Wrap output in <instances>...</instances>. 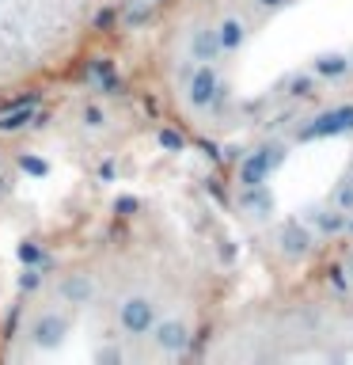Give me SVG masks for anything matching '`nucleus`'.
<instances>
[{
	"label": "nucleus",
	"mask_w": 353,
	"mask_h": 365,
	"mask_svg": "<svg viewBox=\"0 0 353 365\" xmlns=\"http://www.w3.org/2000/svg\"><path fill=\"white\" fill-rule=\"evenodd\" d=\"M285 160H289V145L285 141H266L258 148H251V153L239 160V187H258V182H270V175L278 171Z\"/></svg>",
	"instance_id": "obj_1"
},
{
	"label": "nucleus",
	"mask_w": 353,
	"mask_h": 365,
	"mask_svg": "<svg viewBox=\"0 0 353 365\" xmlns=\"http://www.w3.org/2000/svg\"><path fill=\"white\" fill-rule=\"evenodd\" d=\"M68 335V319L61 312H42L38 319L31 324V342L38 350H57Z\"/></svg>",
	"instance_id": "obj_7"
},
{
	"label": "nucleus",
	"mask_w": 353,
	"mask_h": 365,
	"mask_svg": "<svg viewBox=\"0 0 353 365\" xmlns=\"http://www.w3.org/2000/svg\"><path fill=\"white\" fill-rule=\"evenodd\" d=\"M304 221L312 225L319 236H342V232H349V213L338 210L334 202H330V205H319V210H307Z\"/></svg>",
	"instance_id": "obj_8"
},
{
	"label": "nucleus",
	"mask_w": 353,
	"mask_h": 365,
	"mask_svg": "<svg viewBox=\"0 0 353 365\" xmlns=\"http://www.w3.org/2000/svg\"><path fill=\"white\" fill-rule=\"evenodd\" d=\"M88 80L99 91H107V96H118V91H122V80H118V73H114L110 57H95V61L88 65Z\"/></svg>",
	"instance_id": "obj_13"
},
{
	"label": "nucleus",
	"mask_w": 353,
	"mask_h": 365,
	"mask_svg": "<svg viewBox=\"0 0 353 365\" xmlns=\"http://www.w3.org/2000/svg\"><path fill=\"white\" fill-rule=\"evenodd\" d=\"M353 68V57H346V53H338V50H330V53H319L315 61H312V73L319 76V80H342Z\"/></svg>",
	"instance_id": "obj_12"
},
{
	"label": "nucleus",
	"mask_w": 353,
	"mask_h": 365,
	"mask_svg": "<svg viewBox=\"0 0 353 365\" xmlns=\"http://www.w3.org/2000/svg\"><path fill=\"white\" fill-rule=\"evenodd\" d=\"M148 4H159V0H148Z\"/></svg>",
	"instance_id": "obj_32"
},
{
	"label": "nucleus",
	"mask_w": 353,
	"mask_h": 365,
	"mask_svg": "<svg viewBox=\"0 0 353 365\" xmlns=\"http://www.w3.org/2000/svg\"><path fill=\"white\" fill-rule=\"evenodd\" d=\"M118 327H122V335H133V339H141V335H152V327H156V304L148 301V297H125V301L118 304Z\"/></svg>",
	"instance_id": "obj_3"
},
{
	"label": "nucleus",
	"mask_w": 353,
	"mask_h": 365,
	"mask_svg": "<svg viewBox=\"0 0 353 365\" xmlns=\"http://www.w3.org/2000/svg\"><path fill=\"white\" fill-rule=\"evenodd\" d=\"M315 80H319L315 73H296L289 84H285V91H289L293 99H312L315 96Z\"/></svg>",
	"instance_id": "obj_18"
},
{
	"label": "nucleus",
	"mask_w": 353,
	"mask_h": 365,
	"mask_svg": "<svg viewBox=\"0 0 353 365\" xmlns=\"http://www.w3.org/2000/svg\"><path fill=\"white\" fill-rule=\"evenodd\" d=\"M34 122H38V110H34V107H8V110H0V133H23Z\"/></svg>",
	"instance_id": "obj_14"
},
{
	"label": "nucleus",
	"mask_w": 353,
	"mask_h": 365,
	"mask_svg": "<svg viewBox=\"0 0 353 365\" xmlns=\"http://www.w3.org/2000/svg\"><path fill=\"white\" fill-rule=\"evenodd\" d=\"M349 232H353V213H349Z\"/></svg>",
	"instance_id": "obj_30"
},
{
	"label": "nucleus",
	"mask_w": 353,
	"mask_h": 365,
	"mask_svg": "<svg viewBox=\"0 0 353 365\" xmlns=\"http://www.w3.org/2000/svg\"><path fill=\"white\" fill-rule=\"evenodd\" d=\"M216 255H221V262H232V259H236V244H232V240H221Z\"/></svg>",
	"instance_id": "obj_26"
},
{
	"label": "nucleus",
	"mask_w": 353,
	"mask_h": 365,
	"mask_svg": "<svg viewBox=\"0 0 353 365\" xmlns=\"http://www.w3.org/2000/svg\"><path fill=\"white\" fill-rule=\"evenodd\" d=\"M114 23H118V8H99L95 19H91V27L95 31H114Z\"/></svg>",
	"instance_id": "obj_23"
},
{
	"label": "nucleus",
	"mask_w": 353,
	"mask_h": 365,
	"mask_svg": "<svg viewBox=\"0 0 353 365\" xmlns=\"http://www.w3.org/2000/svg\"><path fill=\"white\" fill-rule=\"evenodd\" d=\"M148 19H152V11H148V8H130L122 23H125V27H144Z\"/></svg>",
	"instance_id": "obj_25"
},
{
	"label": "nucleus",
	"mask_w": 353,
	"mask_h": 365,
	"mask_svg": "<svg viewBox=\"0 0 353 365\" xmlns=\"http://www.w3.org/2000/svg\"><path fill=\"white\" fill-rule=\"evenodd\" d=\"M57 297L65 304H88L95 297V282H91V274H65L57 282Z\"/></svg>",
	"instance_id": "obj_10"
},
{
	"label": "nucleus",
	"mask_w": 353,
	"mask_h": 365,
	"mask_svg": "<svg viewBox=\"0 0 353 365\" xmlns=\"http://www.w3.org/2000/svg\"><path fill=\"white\" fill-rule=\"evenodd\" d=\"M19 171H23V175H31V179H46V175H50V160L23 153L19 156Z\"/></svg>",
	"instance_id": "obj_20"
},
{
	"label": "nucleus",
	"mask_w": 353,
	"mask_h": 365,
	"mask_svg": "<svg viewBox=\"0 0 353 365\" xmlns=\"http://www.w3.org/2000/svg\"><path fill=\"white\" fill-rule=\"evenodd\" d=\"M42 278H46L42 267H23V270H19V289H23V293L42 289Z\"/></svg>",
	"instance_id": "obj_22"
},
{
	"label": "nucleus",
	"mask_w": 353,
	"mask_h": 365,
	"mask_svg": "<svg viewBox=\"0 0 353 365\" xmlns=\"http://www.w3.org/2000/svg\"><path fill=\"white\" fill-rule=\"evenodd\" d=\"M239 213H247V217H255V221H270V213H273V194L266 182H258V187H243L239 190Z\"/></svg>",
	"instance_id": "obj_9"
},
{
	"label": "nucleus",
	"mask_w": 353,
	"mask_h": 365,
	"mask_svg": "<svg viewBox=\"0 0 353 365\" xmlns=\"http://www.w3.org/2000/svg\"><path fill=\"white\" fill-rule=\"evenodd\" d=\"M80 118H84V125H88V130H107V110H102L99 107V103H88V107L84 110H80Z\"/></svg>",
	"instance_id": "obj_21"
},
{
	"label": "nucleus",
	"mask_w": 353,
	"mask_h": 365,
	"mask_svg": "<svg viewBox=\"0 0 353 365\" xmlns=\"http://www.w3.org/2000/svg\"><path fill=\"white\" fill-rule=\"evenodd\" d=\"M315 244V228L304 221V217H289L281 228H278V247H281V255L296 262V259H304L307 251H312Z\"/></svg>",
	"instance_id": "obj_4"
},
{
	"label": "nucleus",
	"mask_w": 353,
	"mask_h": 365,
	"mask_svg": "<svg viewBox=\"0 0 353 365\" xmlns=\"http://www.w3.org/2000/svg\"><path fill=\"white\" fill-rule=\"evenodd\" d=\"M346 270H349V278H353V251H349V259H346Z\"/></svg>",
	"instance_id": "obj_29"
},
{
	"label": "nucleus",
	"mask_w": 353,
	"mask_h": 365,
	"mask_svg": "<svg viewBox=\"0 0 353 365\" xmlns=\"http://www.w3.org/2000/svg\"><path fill=\"white\" fill-rule=\"evenodd\" d=\"M190 53H194V61H213V57L221 53V42H216V27H213V31H205V27L194 31Z\"/></svg>",
	"instance_id": "obj_15"
},
{
	"label": "nucleus",
	"mask_w": 353,
	"mask_h": 365,
	"mask_svg": "<svg viewBox=\"0 0 353 365\" xmlns=\"http://www.w3.org/2000/svg\"><path fill=\"white\" fill-rule=\"evenodd\" d=\"M156 145L164 148V153H182V148H186V137H182L179 130H171V125H159V130H156Z\"/></svg>",
	"instance_id": "obj_19"
},
{
	"label": "nucleus",
	"mask_w": 353,
	"mask_h": 365,
	"mask_svg": "<svg viewBox=\"0 0 353 365\" xmlns=\"http://www.w3.org/2000/svg\"><path fill=\"white\" fill-rule=\"evenodd\" d=\"M16 255H19V262H23V267H42V270H50V267H53L50 251H46L42 244H34V240H23Z\"/></svg>",
	"instance_id": "obj_16"
},
{
	"label": "nucleus",
	"mask_w": 353,
	"mask_h": 365,
	"mask_svg": "<svg viewBox=\"0 0 353 365\" xmlns=\"http://www.w3.org/2000/svg\"><path fill=\"white\" fill-rule=\"evenodd\" d=\"M221 76H216V68L209 65V61H201L198 68L190 73V84H186V103L194 110H209L213 103H216V96H221Z\"/></svg>",
	"instance_id": "obj_5"
},
{
	"label": "nucleus",
	"mask_w": 353,
	"mask_h": 365,
	"mask_svg": "<svg viewBox=\"0 0 353 365\" xmlns=\"http://www.w3.org/2000/svg\"><path fill=\"white\" fill-rule=\"evenodd\" d=\"M216 42H221V53H236L247 42V23L239 16H224L216 23Z\"/></svg>",
	"instance_id": "obj_11"
},
{
	"label": "nucleus",
	"mask_w": 353,
	"mask_h": 365,
	"mask_svg": "<svg viewBox=\"0 0 353 365\" xmlns=\"http://www.w3.org/2000/svg\"><path fill=\"white\" fill-rule=\"evenodd\" d=\"M330 202L338 205V210H346L353 213V164L346 168V175H342V182L334 187V194H330Z\"/></svg>",
	"instance_id": "obj_17"
},
{
	"label": "nucleus",
	"mask_w": 353,
	"mask_h": 365,
	"mask_svg": "<svg viewBox=\"0 0 353 365\" xmlns=\"http://www.w3.org/2000/svg\"><path fill=\"white\" fill-rule=\"evenodd\" d=\"M353 133V103H338V107L319 110L296 130V141H327V137H346Z\"/></svg>",
	"instance_id": "obj_2"
},
{
	"label": "nucleus",
	"mask_w": 353,
	"mask_h": 365,
	"mask_svg": "<svg viewBox=\"0 0 353 365\" xmlns=\"http://www.w3.org/2000/svg\"><path fill=\"white\" fill-rule=\"evenodd\" d=\"M137 210H141L137 194H122V198H114V213H118V217H133Z\"/></svg>",
	"instance_id": "obj_24"
},
{
	"label": "nucleus",
	"mask_w": 353,
	"mask_h": 365,
	"mask_svg": "<svg viewBox=\"0 0 353 365\" xmlns=\"http://www.w3.org/2000/svg\"><path fill=\"white\" fill-rule=\"evenodd\" d=\"M0 190H4V179H0Z\"/></svg>",
	"instance_id": "obj_31"
},
{
	"label": "nucleus",
	"mask_w": 353,
	"mask_h": 365,
	"mask_svg": "<svg viewBox=\"0 0 353 365\" xmlns=\"http://www.w3.org/2000/svg\"><path fill=\"white\" fill-rule=\"evenodd\" d=\"M152 342H156L164 354H186V350H190V324H186V319H179V316L156 319Z\"/></svg>",
	"instance_id": "obj_6"
},
{
	"label": "nucleus",
	"mask_w": 353,
	"mask_h": 365,
	"mask_svg": "<svg viewBox=\"0 0 353 365\" xmlns=\"http://www.w3.org/2000/svg\"><path fill=\"white\" fill-rule=\"evenodd\" d=\"M285 4H289V0H258L262 11H278V8H285Z\"/></svg>",
	"instance_id": "obj_27"
},
{
	"label": "nucleus",
	"mask_w": 353,
	"mask_h": 365,
	"mask_svg": "<svg viewBox=\"0 0 353 365\" xmlns=\"http://www.w3.org/2000/svg\"><path fill=\"white\" fill-rule=\"evenodd\" d=\"M99 179H114V160H107V164H99Z\"/></svg>",
	"instance_id": "obj_28"
}]
</instances>
